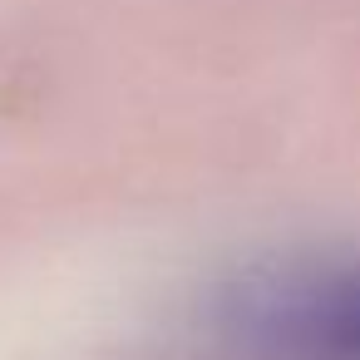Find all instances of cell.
<instances>
[{"mask_svg": "<svg viewBox=\"0 0 360 360\" xmlns=\"http://www.w3.org/2000/svg\"><path fill=\"white\" fill-rule=\"evenodd\" d=\"M222 330L257 360H360V262L247 271L222 296Z\"/></svg>", "mask_w": 360, "mask_h": 360, "instance_id": "obj_1", "label": "cell"}]
</instances>
